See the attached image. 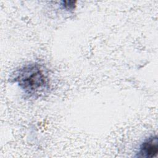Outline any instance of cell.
I'll return each instance as SVG.
<instances>
[{
  "label": "cell",
  "mask_w": 158,
  "mask_h": 158,
  "mask_svg": "<svg viewBox=\"0 0 158 158\" xmlns=\"http://www.w3.org/2000/svg\"><path fill=\"white\" fill-rule=\"evenodd\" d=\"M158 153V139L157 135H151L146 138L139 145L136 152L139 157L152 158Z\"/></svg>",
  "instance_id": "7a4b0ae2"
},
{
  "label": "cell",
  "mask_w": 158,
  "mask_h": 158,
  "mask_svg": "<svg viewBox=\"0 0 158 158\" xmlns=\"http://www.w3.org/2000/svg\"><path fill=\"white\" fill-rule=\"evenodd\" d=\"M76 2L71 1H63L61 2V6L63 9L65 10H72L73 9L76 5Z\"/></svg>",
  "instance_id": "3957f363"
},
{
  "label": "cell",
  "mask_w": 158,
  "mask_h": 158,
  "mask_svg": "<svg viewBox=\"0 0 158 158\" xmlns=\"http://www.w3.org/2000/svg\"><path fill=\"white\" fill-rule=\"evenodd\" d=\"M10 80L28 97L38 99L49 91L51 84L48 70L36 62L25 64L16 69Z\"/></svg>",
  "instance_id": "6da1fadb"
}]
</instances>
